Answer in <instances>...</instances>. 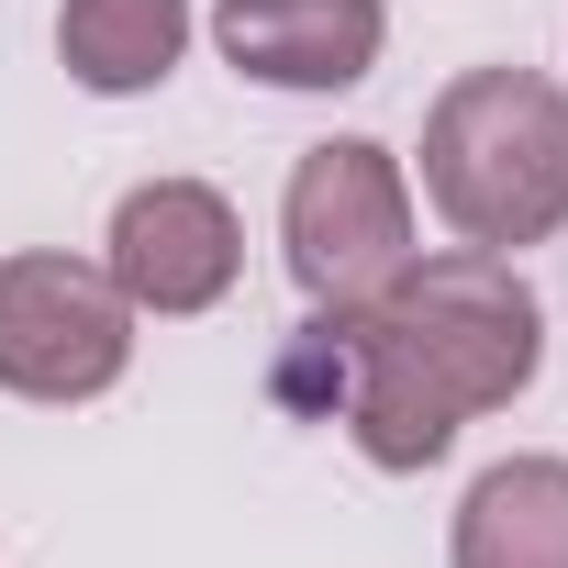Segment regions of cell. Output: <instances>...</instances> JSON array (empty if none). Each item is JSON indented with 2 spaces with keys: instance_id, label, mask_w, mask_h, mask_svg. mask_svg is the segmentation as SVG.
<instances>
[{
  "instance_id": "cell-1",
  "label": "cell",
  "mask_w": 568,
  "mask_h": 568,
  "mask_svg": "<svg viewBox=\"0 0 568 568\" xmlns=\"http://www.w3.org/2000/svg\"><path fill=\"white\" fill-rule=\"evenodd\" d=\"M546 379V302L524 256L424 245L379 302L302 313L278 346V402L346 424L379 479H424L479 413H513Z\"/></svg>"
},
{
  "instance_id": "cell-2",
  "label": "cell",
  "mask_w": 568,
  "mask_h": 568,
  "mask_svg": "<svg viewBox=\"0 0 568 568\" xmlns=\"http://www.w3.org/2000/svg\"><path fill=\"white\" fill-rule=\"evenodd\" d=\"M413 201L490 256L568 234V90L546 68H457L424 101Z\"/></svg>"
},
{
  "instance_id": "cell-3",
  "label": "cell",
  "mask_w": 568,
  "mask_h": 568,
  "mask_svg": "<svg viewBox=\"0 0 568 568\" xmlns=\"http://www.w3.org/2000/svg\"><path fill=\"white\" fill-rule=\"evenodd\" d=\"M424 256V201L413 168L379 134H324L302 145L291 190H278V267H291L302 313H357Z\"/></svg>"
},
{
  "instance_id": "cell-4",
  "label": "cell",
  "mask_w": 568,
  "mask_h": 568,
  "mask_svg": "<svg viewBox=\"0 0 568 568\" xmlns=\"http://www.w3.org/2000/svg\"><path fill=\"white\" fill-rule=\"evenodd\" d=\"M134 368V302L112 291L101 256L68 245H12L0 256V390L12 402H101Z\"/></svg>"
},
{
  "instance_id": "cell-5",
  "label": "cell",
  "mask_w": 568,
  "mask_h": 568,
  "mask_svg": "<svg viewBox=\"0 0 568 568\" xmlns=\"http://www.w3.org/2000/svg\"><path fill=\"white\" fill-rule=\"evenodd\" d=\"M101 267L112 291L134 302V324H190V313H223L234 278H245V212L212 190V179H134L101 223Z\"/></svg>"
},
{
  "instance_id": "cell-6",
  "label": "cell",
  "mask_w": 568,
  "mask_h": 568,
  "mask_svg": "<svg viewBox=\"0 0 568 568\" xmlns=\"http://www.w3.org/2000/svg\"><path fill=\"white\" fill-rule=\"evenodd\" d=\"M212 45L234 79L291 90V101H335L357 79H379L390 57V0H212Z\"/></svg>"
},
{
  "instance_id": "cell-7",
  "label": "cell",
  "mask_w": 568,
  "mask_h": 568,
  "mask_svg": "<svg viewBox=\"0 0 568 568\" xmlns=\"http://www.w3.org/2000/svg\"><path fill=\"white\" fill-rule=\"evenodd\" d=\"M446 568H568V457L513 446L446 513Z\"/></svg>"
},
{
  "instance_id": "cell-8",
  "label": "cell",
  "mask_w": 568,
  "mask_h": 568,
  "mask_svg": "<svg viewBox=\"0 0 568 568\" xmlns=\"http://www.w3.org/2000/svg\"><path fill=\"white\" fill-rule=\"evenodd\" d=\"M201 12L190 0H57V68L90 101H145L179 79Z\"/></svg>"
}]
</instances>
